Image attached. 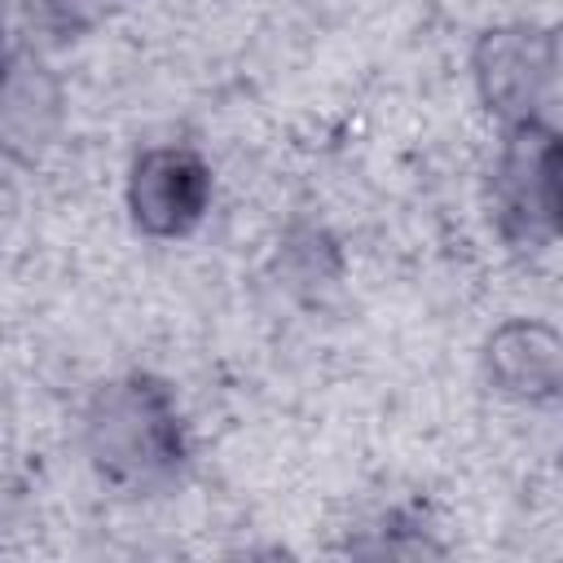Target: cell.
<instances>
[{
	"instance_id": "1",
	"label": "cell",
	"mask_w": 563,
	"mask_h": 563,
	"mask_svg": "<svg viewBox=\"0 0 563 563\" xmlns=\"http://www.w3.org/2000/svg\"><path fill=\"white\" fill-rule=\"evenodd\" d=\"M202 198H207V176L189 154L167 150V154H150L136 167L132 202H136L141 224L154 233H176L194 224L202 211Z\"/></svg>"
}]
</instances>
